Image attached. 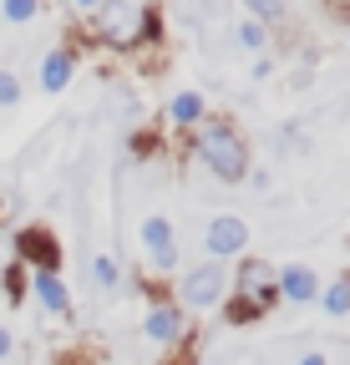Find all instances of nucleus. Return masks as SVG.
I'll return each mask as SVG.
<instances>
[{"mask_svg": "<svg viewBox=\"0 0 350 365\" xmlns=\"http://www.w3.org/2000/svg\"><path fill=\"white\" fill-rule=\"evenodd\" d=\"M193 153L203 158V168H208L213 178H224V182H244V178H249V143L239 137L234 122L203 117V122L193 127Z\"/></svg>", "mask_w": 350, "mask_h": 365, "instance_id": "nucleus-1", "label": "nucleus"}, {"mask_svg": "<svg viewBox=\"0 0 350 365\" xmlns=\"http://www.w3.org/2000/svg\"><path fill=\"white\" fill-rule=\"evenodd\" d=\"M97 41L112 46V51H127V46L158 41V21H153V0H102L92 11Z\"/></svg>", "mask_w": 350, "mask_h": 365, "instance_id": "nucleus-2", "label": "nucleus"}, {"mask_svg": "<svg viewBox=\"0 0 350 365\" xmlns=\"http://www.w3.org/2000/svg\"><path fill=\"white\" fill-rule=\"evenodd\" d=\"M229 289H234V319H259L279 299V269L269 259H244Z\"/></svg>", "mask_w": 350, "mask_h": 365, "instance_id": "nucleus-3", "label": "nucleus"}, {"mask_svg": "<svg viewBox=\"0 0 350 365\" xmlns=\"http://www.w3.org/2000/svg\"><path fill=\"white\" fill-rule=\"evenodd\" d=\"M178 294H183V304H193V309H213V304H224V294H229V274L208 259V264H198V269L183 274Z\"/></svg>", "mask_w": 350, "mask_h": 365, "instance_id": "nucleus-4", "label": "nucleus"}, {"mask_svg": "<svg viewBox=\"0 0 350 365\" xmlns=\"http://www.w3.org/2000/svg\"><path fill=\"white\" fill-rule=\"evenodd\" d=\"M203 249H208L213 264L244 254V249H249V223H244L239 213H218V218H208V228H203Z\"/></svg>", "mask_w": 350, "mask_h": 365, "instance_id": "nucleus-5", "label": "nucleus"}, {"mask_svg": "<svg viewBox=\"0 0 350 365\" xmlns=\"http://www.w3.org/2000/svg\"><path fill=\"white\" fill-rule=\"evenodd\" d=\"M143 254H148V269L153 274H168L173 264H178V228H173L163 213H153L143 223Z\"/></svg>", "mask_w": 350, "mask_h": 365, "instance_id": "nucleus-6", "label": "nucleus"}, {"mask_svg": "<svg viewBox=\"0 0 350 365\" xmlns=\"http://www.w3.org/2000/svg\"><path fill=\"white\" fill-rule=\"evenodd\" d=\"M16 264H26V269H56L61 264V244L46 234V228H26V234L16 239Z\"/></svg>", "mask_w": 350, "mask_h": 365, "instance_id": "nucleus-7", "label": "nucleus"}, {"mask_svg": "<svg viewBox=\"0 0 350 365\" xmlns=\"http://www.w3.org/2000/svg\"><path fill=\"white\" fill-rule=\"evenodd\" d=\"M143 330H148L153 345H178L188 325H183V309H178V304H163V299H158V304L148 309V325H143Z\"/></svg>", "mask_w": 350, "mask_h": 365, "instance_id": "nucleus-8", "label": "nucleus"}, {"mask_svg": "<svg viewBox=\"0 0 350 365\" xmlns=\"http://www.w3.org/2000/svg\"><path fill=\"white\" fill-rule=\"evenodd\" d=\"M279 299H289V304H310V299H320L315 269H310V264H289V269H279Z\"/></svg>", "mask_w": 350, "mask_h": 365, "instance_id": "nucleus-9", "label": "nucleus"}, {"mask_svg": "<svg viewBox=\"0 0 350 365\" xmlns=\"http://www.w3.org/2000/svg\"><path fill=\"white\" fill-rule=\"evenodd\" d=\"M31 284H36V299H41V309H46V314L71 319V294H66V284H61V274H56V269L31 274Z\"/></svg>", "mask_w": 350, "mask_h": 365, "instance_id": "nucleus-10", "label": "nucleus"}, {"mask_svg": "<svg viewBox=\"0 0 350 365\" xmlns=\"http://www.w3.org/2000/svg\"><path fill=\"white\" fill-rule=\"evenodd\" d=\"M71 71H76V56H71V51H61V46L41 56V86H46V91H66Z\"/></svg>", "mask_w": 350, "mask_h": 365, "instance_id": "nucleus-11", "label": "nucleus"}, {"mask_svg": "<svg viewBox=\"0 0 350 365\" xmlns=\"http://www.w3.org/2000/svg\"><path fill=\"white\" fill-rule=\"evenodd\" d=\"M208 117L203 97L198 91H173V102H168V127H198Z\"/></svg>", "mask_w": 350, "mask_h": 365, "instance_id": "nucleus-12", "label": "nucleus"}, {"mask_svg": "<svg viewBox=\"0 0 350 365\" xmlns=\"http://www.w3.org/2000/svg\"><path fill=\"white\" fill-rule=\"evenodd\" d=\"M325 314H350V279H335L330 289H320Z\"/></svg>", "mask_w": 350, "mask_h": 365, "instance_id": "nucleus-13", "label": "nucleus"}, {"mask_svg": "<svg viewBox=\"0 0 350 365\" xmlns=\"http://www.w3.org/2000/svg\"><path fill=\"white\" fill-rule=\"evenodd\" d=\"M36 11H41V0H0V16H6L11 26H26Z\"/></svg>", "mask_w": 350, "mask_h": 365, "instance_id": "nucleus-14", "label": "nucleus"}, {"mask_svg": "<svg viewBox=\"0 0 350 365\" xmlns=\"http://www.w3.org/2000/svg\"><path fill=\"white\" fill-rule=\"evenodd\" d=\"M234 36H239V46H244V51H264V46H269V31L259 26V21H244Z\"/></svg>", "mask_w": 350, "mask_h": 365, "instance_id": "nucleus-15", "label": "nucleus"}, {"mask_svg": "<svg viewBox=\"0 0 350 365\" xmlns=\"http://www.w3.org/2000/svg\"><path fill=\"white\" fill-rule=\"evenodd\" d=\"M92 279H97V289H117V264H112L107 254L92 259Z\"/></svg>", "mask_w": 350, "mask_h": 365, "instance_id": "nucleus-16", "label": "nucleus"}, {"mask_svg": "<svg viewBox=\"0 0 350 365\" xmlns=\"http://www.w3.org/2000/svg\"><path fill=\"white\" fill-rule=\"evenodd\" d=\"M244 6H249V16H254L259 26H264V21H279V16H284V6H279V0H244Z\"/></svg>", "mask_w": 350, "mask_h": 365, "instance_id": "nucleus-17", "label": "nucleus"}, {"mask_svg": "<svg viewBox=\"0 0 350 365\" xmlns=\"http://www.w3.org/2000/svg\"><path fill=\"white\" fill-rule=\"evenodd\" d=\"M21 102V81H16V71H0V107H16Z\"/></svg>", "mask_w": 350, "mask_h": 365, "instance_id": "nucleus-18", "label": "nucleus"}, {"mask_svg": "<svg viewBox=\"0 0 350 365\" xmlns=\"http://www.w3.org/2000/svg\"><path fill=\"white\" fill-rule=\"evenodd\" d=\"M6 294H11V299L26 294V264H11V269H6Z\"/></svg>", "mask_w": 350, "mask_h": 365, "instance_id": "nucleus-19", "label": "nucleus"}, {"mask_svg": "<svg viewBox=\"0 0 350 365\" xmlns=\"http://www.w3.org/2000/svg\"><path fill=\"white\" fill-rule=\"evenodd\" d=\"M11 350H16V340H11V330H6V325H0V365L11 360Z\"/></svg>", "mask_w": 350, "mask_h": 365, "instance_id": "nucleus-20", "label": "nucleus"}, {"mask_svg": "<svg viewBox=\"0 0 350 365\" xmlns=\"http://www.w3.org/2000/svg\"><path fill=\"white\" fill-rule=\"evenodd\" d=\"M71 6H76V11H86V16H92V11L102 6V0H71Z\"/></svg>", "mask_w": 350, "mask_h": 365, "instance_id": "nucleus-21", "label": "nucleus"}, {"mask_svg": "<svg viewBox=\"0 0 350 365\" xmlns=\"http://www.w3.org/2000/svg\"><path fill=\"white\" fill-rule=\"evenodd\" d=\"M299 365H330V360H325V355H320V350H310V355H304V360H299Z\"/></svg>", "mask_w": 350, "mask_h": 365, "instance_id": "nucleus-22", "label": "nucleus"}]
</instances>
